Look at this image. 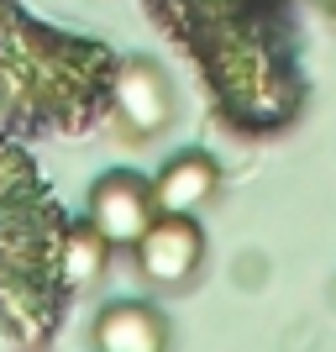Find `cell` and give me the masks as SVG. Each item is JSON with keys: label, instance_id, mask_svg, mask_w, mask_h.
<instances>
[{"label": "cell", "instance_id": "cell-1", "mask_svg": "<svg viewBox=\"0 0 336 352\" xmlns=\"http://www.w3.org/2000/svg\"><path fill=\"white\" fill-rule=\"evenodd\" d=\"M116 58L89 37L47 27L16 0H0V132H79L111 111Z\"/></svg>", "mask_w": 336, "mask_h": 352}, {"label": "cell", "instance_id": "cell-2", "mask_svg": "<svg viewBox=\"0 0 336 352\" xmlns=\"http://www.w3.org/2000/svg\"><path fill=\"white\" fill-rule=\"evenodd\" d=\"M63 210L27 142L0 132V347H37L58 331L69 284L58 268Z\"/></svg>", "mask_w": 336, "mask_h": 352}, {"label": "cell", "instance_id": "cell-3", "mask_svg": "<svg viewBox=\"0 0 336 352\" xmlns=\"http://www.w3.org/2000/svg\"><path fill=\"white\" fill-rule=\"evenodd\" d=\"M111 111L132 137H158L174 121V85L153 58H121L111 79Z\"/></svg>", "mask_w": 336, "mask_h": 352}, {"label": "cell", "instance_id": "cell-4", "mask_svg": "<svg viewBox=\"0 0 336 352\" xmlns=\"http://www.w3.org/2000/svg\"><path fill=\"white\" fill-rule=\"evenodd\" d=\"M158 206H153V179L132 174V168H111L95 179L89 190V221L100 226V236L111 248H132L137 236L153 226Z\"/></svg>", "mask_w": 336, "mask_h": 352}, {"label": "cell", "instance_id": "cell-5", "mask_svg": "<svg viewBox=\"0 0 336 352\" xmlns=\"http://www.w3.org/2000/svg\"><path fill=\"white\" fill-rule=\"evenodd\" d=\"M132 252L142 279L168 289V284L194 279V268L205 258V232L194 226V216H153V226L132 242Z\"/></svg>", "mask_w": 336, "mask_h": 352}, {"label": "cell", "instance_id": "cell-6", "mask_svg": "<svg viewBox=\"0 0 336 352\" xmlns=\"http://www.w3.org/2000/svg\"><path fill=\"white\" fill-rule=\"evenodd\" d=\"M221 190V163L205 147H184L153 174V206L158 216H194Z\"/></svg>", "mask_w": 336, "mask_h": 352}, {"label": "cell", "instance_id": "cell-7", "mask_svg": "<svg viewBox=\"0 0 336 352\" xmlns=\"http://www.w3.org/2000/svg\"><path fill=\"white\" fill-rule=\"evenodd\" d=\"M168 326L142 300H116L95 316V352H163Z\"/></svg>", "mask_w": 336, "mask_h": 352}, {"label": "cell", "instance_id": "cell-8", "mask_svg": "<svg viewBox=\"0 0 336 352\" xmlns=\"http://www.w3.org/2000/svg\"><path fill=\"white\" fill-rule=\"evenodd\" d=\"M111 263V242L100 236L95 221H63V236H58V268H63V284L69 289H85L95 284Z\"/></svg>", "mask_w": 336, "mask_h": 352}]
</instances>
